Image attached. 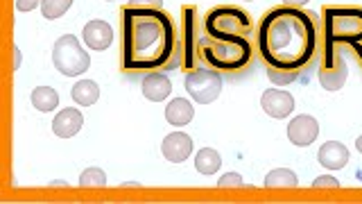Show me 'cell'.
I'll return each mask as SVG.
<instances>
[{"mask_svg": "<svg viewBox=\"0 0 362 204\" xmlns=\"http://www.w3.org/2000/svg\"><path fill=\"white\" fill-rule=\"evenodd\" d=\"M161 152L170 164H181L186 162L192 152V139L186 132H173L168 134L161 143Z\"/></svg>", "mask_w": 362, "mask_h": 204, "instance_id": "obj_11", "label": "cell"}, {"mask_svg": "<svg viewBox=\"0 0 362 204\" xmlns=\"http://www.w3.org/2000/svg\"><path fill=\"white\" fill-rule=\"evenodd\" d=\"M195 168L202 175H215L222 168V157L213 147H202L195 157Z\"/></svg>", "mask_w": 362, "mask_h": 204, "instance_id": "obj_19", "label": "cell"}, {"mask_svg": "<svg viewBox=\"0 0 362 204\" xmlns=\"http://www.w3.org/2000/svg\"><path fill=\"white\" fill-rule=\"evenodd\" d=\"M356 147H358V152L362 154V136H360V139L356 141Z\"/></svg>", "mask_w": 362, "mask_h": 204, "instance_id": "obj_31", "label": "cell"}, {"mask_svg": "<svg viewBox=\"0 0 362 204\" xmlns=\"http://www.w3.org/2000/svg\"><path fill=\"white\" fill-rule=\"evenodd\" d=\"M43 0H16V9L18 11H32V9H37L41 7Z\"/></svg>", "mask_w": 362, "mask_h": 204, "instance_id": "obj_28", "label": "cell"}, {"mask_svg": "<svg viewBox=\"0 0 362 204\" xmlns=\"http://www.w3.org/2000/svg\"><path fill=\"white\" fill-rule=\"evenodd\" d=\"M283 5H288V7H303V5H308V0H283Z\"/></svg>", "mask_w": 362, "mask_h": 204, "instance_id": "obj_29", "label": "cell"}, {"mask_svg": "<svg viewBox=\"0 0 362 204\" xmlns=\"http://www.w3.org/2000/svg\"><path fill=\"white\" fill-rule=\"evenodd\" d=\"M313 188H339V181L331 175H322L313 181Z\"/></svg>", "mask_w": 362, "mask_h": 204, "instance_id": "obj_27", "label": "cell"}, {"mask_svg": "<svg viewBox=\"0 0 362 204\" xmlns=\"http://www.w3.org/2000/svg\"><path fill=\"white\" fill-rule=\"evenodd\" d=\"M317 162L328 170H342L349 164V150L344 143L339 141H326L320 152H317Z\"/></svg>", "mask_w": 362, "mask_h": 204, "instance_id": "obj_15", "label": "cell"}, {"mask_svg": "<svg viewBox=\"0 0 362 204\" xmlns=\"http://www.w3.org/2000/svg\"><path fill=\"white\" fill-rule=\"evenodd\" d=\"M252 41L247 37H226V39H211L202 37V60L211 68L220 73H235L243 71L252 62Z\"/></svg>", "mask_w": 362, "mask_h": 204, "instance_id": "obj_4", "label": "cell"}, {"mask_svg": "<svg viewBox=\"0 0 362 204\" xmlns=\"http://www.w3.org/2000/svg\"><path fill=\"white\" fill-rule=\"evenodd\" d=\"M52 64L54 68L66 77H77L88 71L90 55L82 48L77 37L73 34H64L52 45Z\"/></svg>", "mask_w": 362, "mask_h": 204, "instance_id": "obj_6", "label": "cell"}, {"mask_svg": "<svg viewBox=\"0 0 362 204\" xmlns=\"http://www.w3.org/2000/svg\"><path fill=\"white\" fill-rule=\"evenodd\" d=\"M181 45H184V68L192 71L202 60V37H199V16L197 9L184 7V28H181Z\"/></svg>", "mask_w": 362, "mask_h": 204, "instance_id": "obj_8", "label": "cell"}, {"mask_svg": "<svg viewBox=\"0 0 362 204\" xmlns=\"http://www.w3.org/2000/svg\"><path fill=\"white\" fill-rule=\"evenodd\" d=\"M71 5H73V0H43L41 11H43V16L48 21H57V18H62L68 9H71Z\"/></svg>", "mask_w": 362, "mask_h": 204, "instance_id": "obj_22", "label": "cell"}, {"mask_svg": "<svg viewBox=\"0 0 362 204\" xmlns=\"http://www.w3.org/2000/svg\"><path fill=\"white\" fill-rule=\"evenodd\" d=\"M202 30L211 39H226V37H249L252 32V18L245 9L233 5L213 7L202 21Z\"/></svg>", "mask_w": 362, "mask_h": 204, "instance_id": "obj_5", "label": "cell"}, {"mask_svg": "<svg viewBox=\"0 0 362 204\" xmlns=\"http://www.w3.org/2000/svg\"><path fill=\"white\" fill-rule=\"evenodd\" d=\"M346 77H349V73H346V62L342 55H337L333 68H320V84L326 91H339L344 86Z\"/></svg>", "mask_w": 362, "mask_h": 204, "instance_id": "obj_16", "label": "cell"}, {"mask_svg": "<svg viewBox=\"0 0 362 204\" xmlns=\"http://www.w3.org/2000/svg\"><path fill=\"white\" fill-rule=\"evenodd\" d=\"M30 100H32V105L37 107L39 111L48 113V111H54L57 105H59V94H57L52 86H37V89L32 91Z\"/></svg>", "mask_w": 362, "mask_h": 204, "instance_id": "obj_20", "label": "cell"}, {"mask_svg": "<svg viewBox=\"0 0 362 204\" xmlns=\"http://www.w3.org/2000/svg\"><path fill=\"white\" fill-rule=\"evenodd\" d=\"M322 68H333L337 45L354 48L362 64V7H324L322 9Z\"/></svg>", "mask_w": 362, "mask_h": 204, "instance_id": "obj_3", "label": "cell"}, {"mask_svg": "<svg viewBox=\"0 0 362 204\" xmlns=\"http://www.w3.org/2000/svg\"><path fill=\"white\" fill-rule=\"evenodd\" d=\"M82 39L90 50H107L113 43V30L107 21H88L82 30Z\"/></svg>", "mask_w": 362, "mask_h": 204, "instance_id": "obj_12", "label": "cell"}, {"mask_svg": "<svg viewBox=\"0 0 362 204\" xmlns=\"http://www.w3.org/2000/svg\"><path fill=\"white\" fill-rule=\"evenodd\" d=\"M71 98L82 107H90L95 105L100 98V86L93 82V79H79V82L71 89Z\"/></svg>", "mask_w": 362, "mask_h": 204, "instance_id": "obj_18", "label": "cell"}, {"mask_svg": "<svg viewBox=\"0 0 362 204\" xmlns=\"http://www.w3.org/2000/svg\"><path fill=\"white\" fill-rule=\"evenodd\" d=\"M122 68L124 71H173L184 66V45L177 37L173 16L165 9H141L124 5Z\"/></svg>", "mask_w": 362, "mask_h": 204, "instance_id": "obj_1", "label": "cell"}, {"mask_svg": "<svg viewBox=\"0 0 362 204\" xmlns=\"http://www.w3.org/2000/svg\"><path fill=\"white\" fill-rule=\"evenodd\" d=\"M320 43V21L303 7L281 5L260 18L256 48L267 68L301 71L313 62Z\"/></svg>", "mask_w": 362, "mask_h": 204, "instance_id": "obj_2", "label": "cell"}, {"mask_svg": "<svg viewBox=\"0 0 362 204\" xmlns=\"http://www.w3.org/2000/svg\"><path fill=\"white\" fill-rule=\"evenodd\" d=\"M218 186L220 188H231V186H245V184H243V177L238 173H226V175L220 177Z\"/></svg>", "mask_w": 362, "mask_h": 204, "instance_id": "obj_25", "label": "cell"}, {"mask_svg": "<svg viewBox=\"0 0 362 204\" xmlns=\"http://www.w3.org/2000/svg\"><path fill=\"white\" fill-rule=\"evenodd\" d=\"M127 5L141 9H163V0H127Z\"/></svg>", "mask_w": 362, "mask_h": 204, "instance_id": "obj_26", "label": "cell"}, {"mask_svg": "<svg viewBox=\"0 0 362 204\" xmlns=\"http://www.w3.org/2000/svg\"><path fill=\"white\" fill-rule=\"evenodd\" d=\"M21 60H23V57H21V50H18V48H14V71H18Z\"/></svg>", "mask_w": 362, "mask_h": 204, "instance_id": "obj_30", "label": "cell"}, {"mask_svg": "<svg viewBox=\"0 0 362 204\" xmlns=\"http://www.w3.org/2000/svg\"><path fill=\"white\" fill-rule=\"evenodd\" d=\"M320 136V123H317L308 113H301V116H294L288 125V139L292 145L299 147H308L310 143L317 141Z\"/></svg>", "mask_w": 362, "mask_h": 204, "instance_id": "obj_9", "label": "cell"}, {"mask_svg": "<svg viewBox=\"0 0 362 204\" xmlns=\"http://www.w3.org/2000/svg\"><path fill=\"white\" fill-rule=\"evenodd\" d=\"M195 116V109H192V102L186 98H175L170 105L165 107V120L175 128H184Z\"/></svg>", "mask_w": 362, "mask_h": 204, "instance_id": "obj_17", "label": "cell"}, {"mask_svg": "<svg viewBox=\"0 0 362 204\" xmlns=\"http://www.w3.org/2000/svg\"><path fill=\"white\" fill-rule=\"evenodd\" d=\"M297 184H299L297 175L288 168H276V170H272V173H267L265 177L267 188H294Z\"/></svg>", "mask_w": 362, "mask_h": 204, "instance_id": "obj_21", "label": "cell"}, {"mask_svg": "<svg viewBox=\"0 0 362 204\" xmlns=\"http://www.w3.org/2000/svg\"><path fill=\"white\" fill-rule=\"evenodd\" d=\"M105 184H107V175H105V170H100V168H86L82 177H79V186L82 188L105 186Z\"/></svg>", "mask_w": 362, "mask_h": 204, "instance_id": "obj_23", "label": "cell"}, {"mask_svg": "<svg viewBox=\"0 0 362 204\" xmlns=\"http://www.w3.org/2000/svg\"><path fill=\"white\" fill-rule=\"evenodd\" d=\"M82 125H84L82 111L68 107V109H62L54 116V120H52V132L59 136V139H73V136L79 130H82Z\"/></svg>", "mask_w": 362, "mask_h": 204, "instance_id": "obj_13", "label": "cell"}, {"mask_svg": "<svg viewBox=\"0 0 362 204\" xmlns=\"http://www.w3.org/2000/svg\"><path fill=\"white\" fill-rule=\"evenodd\" d=\"M267 77L272 84L276 86H286V84H292L299 79V71H281V68H267Z\"/></svg>", "mask_w": 362, "mask_h": 204, "instance_id": "obj_24", "label": "cell"}, {"mask_svg": "<svg viewBox=\"0 0 362 204\" xmlns=\"http://www.w3.org/2000/svg\"><path fill=\"white\" fill-rule=\"evenodd\" d=\"M109 3H111V0H109Z\"/></svg>", "mask_w": 362, "mask_h": 204, "instance_id": "obj_32", "label": "cell"}, {"mask_svg": "<svg viewBox=\"0 0 362 204\" xmlns=\"http://www.w3.org/2000/svg\"><path fill=\"white\" fill-rule=\"evenodd\" d=\"M188 96L199 105H211L222 94V75L215 68H192L186 75Z\"/></svg>", "mask_w": 362, "mask_h": 204, "instance_id": "obj_7", "label": "cell"}, {"mask_svg": "<svg viewBox=\"0 0 362 204\" xmlns=\"http://www.w3.org/2000/svg\"><path fill=\"white\" fill-rule=\"evenodd\" d=\"M260 107L272 118H288L294 111V98L288 91H279V89H269L260 98Z\"/></svg>", "mask_w": 362, "mask_h": 204, "instance_id": "obj_10", "label": "cell"}, {"mask_svg": "<svg viewBox=\"0 0 362 204\" xmlns=\"http://www.w3.org/2000/svg\"><path fill=\"white\" fill-rule=\"evenodd\" d=\"M143 96L152 102H163L170 94H173V82L163 71H152L150 75H145L143 79Z\"/></svg>", "mask_w": 362, "mask_h": 204, "instance_id": "obj_14", "label": "cell"}]
</instances>
